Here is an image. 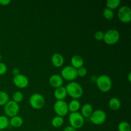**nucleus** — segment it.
<instances>
[{
	"label": "nucleus",
	"instance_id": "f257e3e1",
	"mask_svg": "<svg viewBox=\"0 0 131 131\" xmlns=\"http://www.w3.org/2000/svg\"><path fill=\"white\" fill-rule=\"evenodd\" d=\"M67 93L73 99L78 100L83 96V89L80 84L77 82L72 81L67 84L65 86Z\"/></svg>",
	"mask_w": 131,
	"mask_h": 131
},
{
	"label": "nucleus",
	"instance_id": "f03ea898",
	"mask_svg": "<svg viewBox=\"0 0 131 131\" xmlns=\"http://www.w3.org/2000/svg\"><path fill=\"white\" fill-rule=\"evenodd\" d=\"M96 84L99 89L102 92H108L112 88V80L109 75L103 74L97 77Z\"/></svg>",
	"mask_w": 131,
	"mask_h": 131
},
{
	"label": "nucleus",
	"instance_id": "7ed1b4c3",
	"mask_svg": "<svg viewBox=\"0 0 131 131\" xmlns=\"http://www.w3.org/2000/svg\"><path fill=\"white\" fill-rule=\"evenodd\" d=\"M69 121L70 126L75 129H79L84 125V118L79 112L70 113Z\"/></svg>",
	"mask_w": 131,
	"mask_h": 131
},
{
	"label": "nucleus",
	"instance_id": "20e7f679",
	"mask_svg": "<svg viewBox=\"0 0 131 131\" xmlns=\"http://www.w3.org/2000/svg\"><path fill=\"white\" fill-rule=\"evenodd\" d=\"M120 38V33L115 29H110L104 33V42L108 45H114L117 43Z\"/></svg>",
	"mask_w": 131,
	"mask_h": 131
},
{
	"label": "nucleus",
	"instance_id": "39448f33",
	"mask_svg": "<svg viewBox=\"0 0 131 131\" xmlns=\"http://www.w3.org/2000/svg\"><path fill=\"white\" fill-rule=\"evenodd\" d=\"M20 111L19 104L13 101H9L4 106V112L7 117L12 118L17 115Z\"/></svg>",
	"mask_w": 131,
	"mask_h": 131
},
{
	"label": "nucleus",
	"instance_id": "423d86ee",
	"mask_svg": "<svg viewBox=\"0 0 131 131\" xmlns=\"http://www.w3.org/2000/svg\"><path fill=\"white\" fill-rule=\"evenodd\" d=\"M107 115L106 112L102 110H97L93 111L92 115L90 116V120L92 124L95 125H102L106 122Z\"/></svg>",
	"mask_w": 131,
	"mask_h": 131
},
{
	"label": "nucleus",
	"instance_id": "0eeeda50",
	"mask_svg": "<svg viewBox=\"0 0 131 131\" xmlns=\"http://www.w3.org/2000/svg\"><path fill=\"white\" fill-rule=\"evenodd\" d=\"M29 102L33 109L40 110L45 105V99L43 96L40 93H33L29 98Z\"/></svg>",
	"mask_w": 131,
	"mask_h": 131
},
{
	"label": "nucleus",
	"instance_id": "6e6552de",
	"mask_svg": "<svg viewBox=\"0 0 131 131\" xmlns=\"http://www.w3.org/2000/svg\"><path fill=\"white\" fill-rule=\"evenodd\" d=\"M61 78L69 81H73L78 77L77 69L72 66H65L61 71Z\"/></svg>",
	"mask_w": 131,
	"mask_h": 131
},
{
	"label": "nucleus",
	"instance_id": "1a4fd4ad",
	"mask_svg": "<svg viewBox=\"0 0 131 131\" xmlns=\"http://www.w3.org/2000/svg\"><path fill=\"white\" fill-rule=\"evenodd\" d=\"M54 111L57 116L64 117L69 112L68 104L65 101H56L54 104Z\"/></svg>",
	"mask_w": 131,
	"mask_h": 131
},
{
	"label": "nucleus",
	"instance_id": "9d476101",
	"mask_svg": "<svg viewBox=\"0 0 131 131\" xmlns=\"http://www.w3.org/2000/svg\"><path fill=\"white\" fill-rule=\"evenodd\" d=\"M118 17L123 23H129L131 20V9L128 6H122L118 11Z\"/></svg>",
	"mask_w": 131,
	"mask_h": 131
},
{
	"label": "nucleus",
	"instance_id": "9b49d317",
	"mask_svg": "<svg viewBox=\"0 0 131 131\" xmlns=\"http://www.w3.org/2000/svg\"><path fill=\"white\" fill-rule=\"evenodd\" d=\"M13 83L19 88H25L29 84V79L25 75L19 74L13 78Z\"/></svg>",
	"mask_w": 131,
	"mask_h": 131
},
{
	"label": "nucleus",
	"instance_id": "f8f14e48",
	"mask_svg": "<svg viewBox=\"0 0 131 131\" xmlns=\"http://www.w3.org/2000/svg\"><path fill=\"white\" fill-rule=\"evenodd\" d=\"M50 85L55 89L59 87L63 86V79L59 74H52L49 79Z\"/></svg>",
	"mask_w": 131,
	"mask_h": 131
},
{
	"label": "nucleus",
	"instance_id": "ddd939ff",
	"mask_svg": "<svg viewBox=\"0 0 131 131\" xmlns=\"http://www.w3.org/2000/svg\"><path fill=\"white\" fill-rule=\"evenodd\" d=\"M64 58L61 54L54 53L51 57V62L55 67H61L64 63Z\"/></svg>",
	"mask_w": 131,
	"mask_h": 131
},
{
	"label": "nucleus",
	"instance_id": "4468645a",
	"mask_svg": "<svg viewBox=\"0 0 131 131\" xmlns=\"http://www.w3.org/2000/svg\"><path fill=\"white\" fill-rule=\"evenodd\" d=\"M71 66L75 69H79L84 65V60L80 55H74L71 58Z\"/></svg>",
	"mask_w": 131,
	"mask_h": 131
},
{
	"label": "nucleus",
	"instance_id": "2eb2a0df",
	"mask_svg": "<svg viewBox=\"0 0 131 131\" xmlns=\"http://www.w3.org/2000/svg\"><path fill=\"white\" fill-rule=\"evenodd\" d=\"M67 95L65 87L61 86L55 89L54 96L57 101H64Z\"/></svg>",
	"mask_w": 131,
	"mask_h": 131
},
{
	"label": "nucleus",
	"instance_id": "dca6fc26",
	"mask_svg": "<svg viewBox=\"0 0 131 131\" xmlns=\"http://www.w3.org/2000/svg\"><path fill=\"white\" fill-rule=\"evenodd\" d=\"M93 112V106L90 104H84L82 106L81 114V115L84 118H90V116L92 115Z\"/></svg>",
	"mask_w": 131,
	"mask_h": 131
},
{
	"label": "nucleus",
	"instance_id": "f3484780",
	"mask_svg": "<svg viewBox=\"0 0 131 131\" xmlns=\"http://www.w3.org/2000/svg\"><path fill=\"white\" fill-rule=\"evenodd\" d=\"M9 122H10V125H11L12 126L15 128L20 127L23 125V123H24L23 118L20 116H18V115L10 118Z\"/></svg>",
	"mask_w": 131,
	"mask_h": 131
},
{
	"label": "nucleus",
	"instance_id": "a211bd4d",
	"mask_svg": "<svg viewBox=\"0 0 131 131\" xmlns=\"http://www.w3.org/2000/svg\"><path fill=\"white\" fill-rule=\"evenodd\" d=\"M108 105L111 110H113V111H116L121 107V101L118 98L113 97V98L110 99V100L109 101Z\"/></svg>",
	"mask_w": 131,
	"mask_h": 131
},
{
	"label": "nucleus",
	"instance_id": "6ab92c4d",
	"mask_svg": "<svg viewBox=\"0 0 131 131\" xmlns=\"http://www.w3.org/2000/svg\"><path fill=\"white\" fill-rule=\"evenodd\" d=\"M68 107H69V111L70 113L78 112L79 110L81 107V104L78 100L72 99L68 104Z\"/></svg>",
	"mask_w": 131,
	"mask_h": 131
},
{
	"label": "nucleus",
	"instance_id": "aec40b11",
	"mask_svg": "<svg viewBox=\"0 0 131 131\" xmlns=\"http://www.w3.org/2000/svg\"><path fill=\"white\" fill-rule=\"evenodd\" d=\"M63 117H61V116H54V117L52 119V121H51V124H52V127H54V128L61 127L63 125Z\"/></svg>",
	"mask_w": 131,
	"mask_h": 131
},
{
	"label": "nucleus",
	"instance_id": "412c9836",
	"mask_svg": "<svg viewBox=\"0 0 131 131\" xmlns=\"http://www.w3.org/2000/svg\"><path fill=\"white\" fill-rule=\"evenodd\" d=\"M10 125L8 118L5 115L0 116V130H3L6 129Z\"/></svg>",
	"mask_w": 131,
	"mask_h": 131
},
{
	"label": "nucleus",
	"instance_id": "4be33fe9",
	"mask_svg": "<svg viewBox=\"0 0 131 131\" xmlns=\"http://www.w3.org/2000/svg\"><path fill=\"white\" fill-rule=\"evenodd\" d=\"M120 3H121V1L120 0H108L106 2V6H107V8L113 10L118 7Z\"/></svg>",
	"mask_w": 131,
	"mask_h": 131
},
{
	"label": "nucleus",
	"instance_id": "5701e85b",
	"mask_svg": "<svg viewBox=\"0 0 131 131\" xmlns=\"http://www.w3.org/2000/svg\"><path fill=\"white\" fill-rule=\"evenodd\" d=\"M24 100V94L20 91H17L14 92L12 95V101L16 103L19 104Z\"/></svg>",
	"mask_w": 131,
	"mask_h": 131
},
{
	"label": "nucleus",
	"instance_id": "b1692460",
	"mask_svg": "<svg viewBox=\"0 0 131 131\" xmlns=\"http://www.w3.org/2000/svg\"><path fill=\"white\" fill-rule=\"evenodd\" d=\"M9 100V95L6 92L0 91V106H5Z\"/></svg>",
	"mask_w": 131,
	"mask_h": 131
},
{
	"label": "nucleus",
	"instance_id": "393cba45",
	"mask_svg": "<svg viewBox=\"0 0 131 131\" xmlns=\"http://www.w3.org/2000/svg\"><path fill=\"white\" fill-rule=\"evenodd\" d=\"M118 129V131H131V127L127 122L122 121L119 123Z\"/></svg>",
	"mask_w": 131,
	"mask_h": 131
},
{
	"label": "nucleus",
	"instance_id": "a878e982",
	"mask_svg": "<svg viewBox=\"0 0 131 131\" xmlns=\"http://www.w3.org/2000/svg\"><path fill=\"white\" fill-rule=\"evenodd\" d=\"M103 16L105 19H107V20H111L115 16L113 10H111L107 7L105 8L103 10Z\"/></svg>",
	"mask_w": 131,
	"mask_h": 131
},
{
	"label": "nucleus",
	"instance_id": "bb28decb",
	"mask_svg": "<svg viewBox=\"0 0 131 131\" xmlns=\"http://www.w3.org/2000/svg\"><path fill=\"white\" fill-rule=\"evenodd\" d=\"M104 33L102 32V31H97L94 35V37L97 40L101 41L103 40L104 39Z\"/></svg>",
	"mask_w": 131,
	"mask_h": 131
},
{
	"label": "nucleus",
	"instance_id": "cd10ccee",
	"mask_svg": "<svg viewBox=\"0 0 131 131\" xmlns=\"http://www.w3.org/2000/svg\"><path fill=\"white\" fill-rule=\"evenodd\" d=\"M77 72H78V76H80L81 78H83V77H84L87 74V70L85 67H83L78 69L77 70Z\"/></svg>",
	"mask_w": 131,
	"mask_h": 131
},
{
	"label": "nucleus",
	"instance_id": "c85d7f7f",
	"mask_svg": "<svg viewBox=\"0 0 131 131\" xmlns=\"http://www.w3.org/2000/svg\"><path fill=\"white\" fill-rule=\"evenodd\" d=\"M7 72V66L3 62H0V75H4Z\"/></svg>",
	"mask_w": 131,
	"mask_h": 131
},
{
	"label": "nucleus",
	"instance_id": "c756f323",
	"mask_svg": "<svg viewBox=\"0 0 131 131\" xmlns=\"http://www.w3.org/2000/svg\"><path fill=\"white\" fill-rule=\"evenodd\" d=\"M11 3L10 0H0V5L2 6H7Z\"/></svg>",
	"mask_w": 131,
	"mask_h": 131
},
{
	"label": "nucleus",
	"instance_id": "7c9ffc66",
	"mask_svg": "<svg viewBox=\"0 0 131 131\" xmlns=\"http://www.w3.org/2000/svg\"><path fill=\"white\" fill-rule=\"evenodd\" d=\"M63 131H78V130H77V129H74V127L70 126V125H69V126H67L64 129Z\"/></svg>",
	"mask_w": 131,
	"mask_h": 131
},
{
	"label": "nucleus",
	"instance_id": "2f4dec72",
	"mask_svg": "<svg viewBox=\"0 0 131 131\" xmlns=\"http://www.w3.org/2000/svg\"><path fill=\"white\" fill-rule=\"evenodd\" d=\"M12 74H14V76L18 75V74H20V73H19V70L18 69H17V68L14 69V70H12Z\"/></svg>",
	"mask_w": 131,
	"mask_h": 131
},
{
	"label": "nucleus",
	"instance_id": "473e14b6",
	"mask_svg": "<svg viewBox=\"0 0 131 131\" xmlns=\"http://www.w3.org/2000/svg\"><path fill=\"white\" fill-rule=\"evenodd\" d=\"M128 80H129V82L131 81V73L129 72V74H128Z\"/></svg>",
	"mask_w": 131,
	"mask_h": 131
},
{
	"label": "nucleus",
	"instance_id": "72a5a7b5",
	"mask_svg": "<svg viewBox=\"0 0 131 131\" xmlns=\"http://www.w3.org/2000/svg\"><path fill=\"white\" fill-rule=\"evenodd\" d=\"M1 60H2V56H1V54H0V62H1Z\"/></svg>",
	"mask_w": 131,
	"mask_h": 131
},
{
	"label": "nucleus",
	"instance_id": "f704fd0d",
	"mask_svg": "<svg viewBox=\"0 0 131 131\" xmlns=\"http://www.w3.org/2000/svg\"><path fill=\"white\" fill-rule=\"evenodd\" d=\"M41 131H47V130H41Z\"/></svg>",
	"mask_w": 131,
	"mask_h": 131
}]
</instances>
